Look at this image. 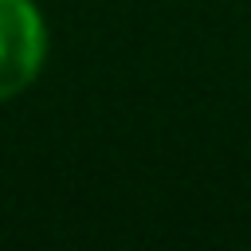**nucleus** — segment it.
<instances>
[{
  "label": "nucleus",
  "instance_id": "f257e3e1",
  "mask_svg": "<svg viewBox=\"0 0 251 251\" xmlns=\"http://www.w3.org/2000/svg\"><path fill=\"white\" fill-rule=\"evenodd\" d=\"M47 47V20L35 0H0V106L39 78Z\"/></svg>",
  "mask_w": 251,
  "mask_h": 251
}]
</instances>
